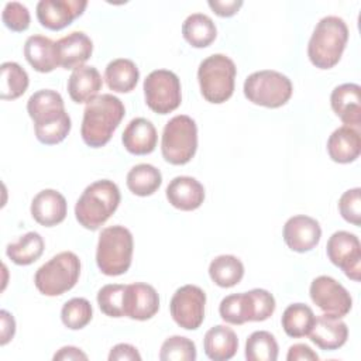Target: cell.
<instances>
[{"label": "cell", "mask_w": 361, "mask_h": 361, "mask_svg": "<svg viewBox=\"0 0 361 361\" xmlns=\"http://www.w3.org/2000/svg\"><path fill=\"white\" fill-rule=\"evenodd\" d=\"M286 360L288 361H317L319 355L309 345L298 343L289 347Z\"/></svg>", "instance_id": "obj_43"}, {"label": "cell", "mask_w": 361, "mask_h": 361, "mask_svg": "<svg viewBox=\"0 0 361 361\" xmlns=\"http://www.w3.org/2000/svg\"><path fill=\"white\" fill-rule=\"evenodd\" d=\"M283 241L295 252H307L313 250L322 237L319 221L306 214H296L286 220L283 226Z\"/></svg>", "instance_id": "obj_16"}, {"label": "cell", "mask_w": 361, "mask_h": 361, "mask_svg": "<svg viewBox=\"0 0 361 361\" xmlns=\"http://www.w3.org/2000/svg\"><path fill=\"white\" fill-rule=\"evenodd\" d=\"M27 111L34 123L35 137L41 144H59L71 131V117L65 110L62 96L56 90L41 89L32 93L27 102Z\"/></svg>", "instance_id": "obj_1"}, {"label": "cell", "mask_w": 361, "mask_h": 361, "mask_svg": "<svg viewBox=\"0 0 361 361\" xmlns=\"http://www.w3.org/2000/svg\"><path fill=\"white\" fill-rule=\"evenodd\" d=\"M103 80L100 72L94 66H79L72 71L68 79V93L75 103H89L97 97L102 90Z\"/></svg>", "instance_id": "obj_25"}, {"label": "cell", "mask_w": 361, "mask_h": 361, "mask_svg": "<svg viewBox=\"0 0 361 361\" xmlns=\"http://www.w3.org/2000/svg\"><path fill=\"white\" fill-rule=\"evenodd\" d=\"M182 35L192 47L206 48L216 39L217 28L209 16L193 13L183 21Z\"/></svg>", "instance_id": "obj_29"}, {"label": "cell", "mask_w": 361, "mask_h": 361, "mask_svg": "<svg viewBox=\"0 0 361 361\" xmlns=\"http://www.w3.org/2000/svg\"><path fill=\"white\" fill-rule=\"evenodd\" d=\"M93 317V309L87 299L72 298L61 309V320L65 327L71 330H80L86 327Z\"/></svg>", "instance_id": "obj_36"}, {"label": "cell", "mask_w": 361, "mask_h": 361, "mask_svg": "<svg viewBox=\"0 0 361 361\" xmlns=\"http://www.w3.org/2000/svg\"><path fill=\"white\" fill-rule=\"evenodd\" d=\"M1 20L8 30L16 32H23L30 27L31 17H30L28 8L23 3L8 1L3 8Z\"/></svg>", "instance_id": "obj_39"}, {"label": "cell", "mask_w": 361, "mask_h": 361, "mask_svg": "<svg viewBox=\"0 0 361 361\" xmlns=\"http://www.w3.org/2000/svg\"><path fill=\"white\" fill-rule=\"evenodd\" d=\"M341 217L354 226L361 224V189L353 188L345 190L338 199Z\"/></svg>", "instance_id": "obj_40"}, {"label": "cell", "mask_w": 361, "mask_h": 361, "mask_svg": "<svg viewBox=\"0 0 361 361\" xmlns=\"http://www.w3.org/2000/svg\"><path fill=\"white\" fill-rule=\"evenodd\" d=\"M312 302L326 314L344 317L353 307L350 292L334 278L320 275L314 278L309 288Z\"/></svg>", "instance_id": "obj_13"}, {"label": "cell", "mask_w": 361, "mask_h": 361, "mask_svg": "<svg viewBox=\"0 0 361 361\" xmlns=\"http://www.w3.org/2000/svg\"><path fill=\"white\" fill-rule=\"evenodd\" d=\"M276 303L267 289L255 288L248 292L231 293L221 299L220 317L228 324H244L247 322H264L275 312Z\"/></svg>", "instance_id": "obj_5"}, {"label": "cell", "mask_w": 361, "mask_h": 361, "mask_svg": "<svg viewBox=\"0 0 361 361\" xmlns=\"http://www.w3.org/2000/svg\"><path fill=\"white\" fill-rule=\"evenodd\" d=\"M207 4L219 17H231L240 10V7L243 6V1L241 0H228V1L209 0Z\"/></svg>", "instance_id": "obj_42"}, {"label": "cell", "mask_w": 361, "mask_h": 361, "mask_svg": "<svg viewBox=\"0 0 361 361\" xmlns=\"http://www.w3.org/2000/svg\"><path fill=\"white\" fill-rule=\"evenodd\" d=\"M206 293L196 285L178 288L171 299L169 310L173 322L185 330H196L204 320Z\"/></svg>", "instance_id": "obj_12"}, {"label": "cell", "mask_w": 361, "mask_h": 361, "mask_svg": "<svg viewBox=\"0 0 361 361\" xmlns=\"http://www.w3.org/2000/svg\"><path fill=\"white\" fill-rule=\"evenodd\" d=\"M278 353V343L269 331H254L245 341V358L248 361H275Z\"/></svg>", "instance_id": "obj_35"}, {"label": "cell", "mask_w": 361, "mask_h": 361, "mask_svg": "<svg viewBox=\"0 0 361 361\" xmlns=\"http://www.w3.org/2000/svg\"><path fill=\"white\" fill-rule=\"evenodd\" d=\"M59 66L63 69H76L92 56L93 42L82 31H73L56 41Z\"/></svg>", "instance_id": "obj_22"}, {"label": "cell", "mask_w": 361, "mask_h": 361, "mask_svg": "<svg viewBox=\"0 0 361 361\" xmlns=\"http://www.w3.org/2000/svg\"><path fill=\"white\" fill-rule=\"evenodd\" d=\"M326 252L331 264L338 267L347 278L358 282L361 274V243L350 231L338 230L330 235Z\"/></svg>", "instance_id": "obj_14"}, {"label": "cell", "mask_w": 361, "mask_h": 361, "mask_svg": "<svg viewBox=\"0 0 361 361\" xmlns=\"http://www.w3.org/2000/svg\"><path fill=\"white\" fill-rule=\"evenodd\" d=\"M121 200L118 186L110 179H100L85 188L75 204L78 223L87 230H97L117 210Z\"/></svg>", "instance_id": "obj_3"}, {"label": "cell", "mask_w": 361, "mask_h": 361, "mask_svg": "<svg viewBox=\"0 0 361 361\" xmlns=\"http://www.w3.org/2000/svg\"><path fill=\"white\" fill-rule=\"evenodd\" d=\"M144 97L147 106L158 113L168 114L182 102L180 80L172 71L157 69L144 79Z\"/></svg>", "instance_id": "obj_11"}, {"label": "cell", "mask_w": 361, "mask_h": 361, "mask_svg": "<svg viewBox=\"0 0 361 361\" xmlns=\"http://www.w3.org/2000/svg\"><path fill=\"white\" fill-rule=\"evenodd\" d=\"M71 361V360H87V354L73 345H65L54 354V361Z\"/></svg>", "instance_id": "obj_45"}, {"label": "cell", "mask_w": 361, "mask_h": 361, "mask_svg": "<svg viewBox=\"0 0 361 361\" xmlns=\"http://www.w3.org/2000/svg\"><path fill=\"white\" fill-rule=\"evenodd\" d=\"M79 275V257L72 251H62L37 269L34 285L45 296H59L76 285Z\"/></svg>", "instance_id": "obj_8"}, {"label": "cell", "mask_w": 361, "mask_h": 361, "mask_svg": "<svg viewBox=\"0 0 361 361\" xmlns=\"http://www.w3.org/2000/svg\"><path fill=\"white\" fill-rule=\"evenodd\" d=\"M348 41V27L338 16H326L314 27L307 44V56L319 69L338 63Z\"/></svg>", "instance_id": "obj_4"}, {"label": "cell", "mask_w": 361, "mask_h": 361, "mask_svg": "<svg viewBox=\"0 0 361 361\" xmlns=\"http://www.w3.org/2000/svg\"><path fill=\"white\" fill-rule=\"evenodd\" d=\"M159 310V296L152 285L134 282L126 285L124 316L133 320H148Z\"/></svg>", "instance_id": "obj_17"}, {"label": "cell", "mask_w": 361, "mask_h": 361, "mask_svg": "<svg viewBox=\"0 0 361 361\" xmlns=\"http://www.w3.org/2000/svg\"><path fill=\"white\" fill-rule=\"evenodd\" d=\"M126 180L131 193L145 197L151 196L159 189L162 183V175L159 169L151 164H138L128 171Z\"/></svg>", "instance_id": "obj_31"}, {"label": "cell", "mask_w": 361, "mask_h": 361, "mask_svg": "<svg viewBox=\"0 0 361 361\" xmlns=\"http://www.w3.org/2000/svg\"><path fill=\"white\" fill-rule=\"evenodd\" d=\"M109 361H141V355L134 345L120 343L110 350Z\"/></svg>", "instance_id": "obj_41"}, {"label": "cell", "mask_w": 361, "mask_h": 361, "mask_svg": "<svg viewBox=\"0 0 361 361\" xmlns=\"http://www.w3.org/2000/svg\"><path fill=\"white\" fill-rule=\"evenodd\" d=\"M24 56L27 62L41 73L52 72L59 66L56 42L44 35H31L24 44Z\"/></svg>", "instance_id": "obj_26"}, {"label": "cell", "mask_w": 361, "mask_h": 361, "mask_svg": "<svg viewBox=\"0 0 361 361\" xmlns=\"http://www.w3.org/2000/svg\"><path fill=\"white\" fill-rule=\"evenodd\" d=\"M44 248L45 243L41 234L37 231H30L21 235L18 241L8 244L6 254L16 265H30L42 255Z\"/></svg>", "instance_id": "obj_33"}, {"label": "cell", "mask_w": 361, "mask_h": 361, "mask_svg": "<svg viewBox=\"0 0 361 361\" xmlns=\"http://www.w3.org/2000/svg\"><path fill=\"white\" fill-rule=\"evenodd\" d=\"M168 202L179 210L192 212L204 200L203 185L192 176H175L165 190Z\"/></svg>", "instance_id": "obj_21"}, {"label": "cell", "mask_w": 361, "mask_h": 361, "mask_svg": "<svg viewBox=\"0 0 361 361\" xmlns=\"http://www.w3.org/2000/svg\"><path fill=\"white\" fill-rule=\"evenodd\" d=\"M0 322H1V329H0V344L6 345L10 340H13L14 333H16V320L11 313L7 310H0Z\"/></svg>", "instance_id": "obj_44"}, {"label": "cell", "mask_w": 361, "mask_h": 361, "mask_svg": "<svg viewBox=\"0 0 361 361\" xmlns=\"http://www.w3.org/2000/svg\"><path fill=\"white\" fill-rule=\"evenodd\" d=\"M157 141L158 134L154 124L144 117L133 118L121 135L124 148L134 155L151 154L157 147Z\"/></svg>", "instance_id": "obj_23"}, {"label": "cell", "mask_w": 361, "mask_h": 361, "mask_svg": "<svg viewBox=\"0 0 361 361\" xmlns=\"http://www.w3.org/2000/svg\"><path fill=\"white\" fill-rule=\"evenodd\" d=\"M30 210L32 219L38 224L44 227H54L65 220L68 204L61 192L55 189H44L34 196Z\"/></svg>", "instance_id": "obj_18"}, {"label": "cell", "mask_w": 361, "mask_h": 361, "mask_svg": "<svg viewBox=\"0 0 361 361\" xmlns=\"http://www.w3.org/2000/svg\"><path fill=\"white\" fill-rule=\"evenodd\" d=\"M124 292L126 285L107 283L97 292V305L109 317L124 316Z\"/></svg>", "instance_id": "obj_38"}, {"label": "cell", "mask_w": 361, "mask_h": 361, "mask_svg": "<svg viewBox=\"0 0 361 361\" xmlns=\"http://www.w3.org/2000/svg\"><path fill=\"white\" fill-rule=\"evenodd\" d=\"M86 6V0H41L37 4V18L42 27L59 31L80 17Z\"/></svg>", "instance_id": "obj_15"}, {"label": "cell", "mask_w": 361, "mask_h": 361, "mask_svg": "<svg viewBox=\"0 0 361 361\" xmlns=\"http://www.w3.org/2000/svg\"><path fill=\"white\" fill-rule=\"evenodd\" d=\"M243 90L251 103L268 109H278L289 102L293 86L286 75L278 71L264 69L248 75Z\"/></svg>", "instance_id": "obj_10"}, {"label": "cell", "mask_w": 361, "mask_h": 361, "mask_svg": "<svg viewBox=\"0 0 361 361\" xmlns=\"http://www.w3.org/2000/svg\"><path fill=\"white\" fill-rule=\"evenodd\" d=\"M104 79L110 90L117 93H128L137 86L140 71L131 59L117 58L107 63Z\"/></svg>", "instance_id": "obj_28"}, {"label": "cell", "mask_w": 361, "mask_h": 361, "mask_svg": "<svg viewBox=\"0 0 361 361\" xmlns=\"http://www.w3.org/2000/svg\"><path fill=\"white\" fill-rule=\"evenodd\" d=\"M209 276L220 288H233L243 279L244 265L235 255L223 254L212 259Z\"/></svg>", "instance_id": "obj_30"}, {"label": "cell", "mask_w": 361, "mask_h": 361, "mask_svg": "<svg viewBox=\"0 0 361 361\" xmlns=\"http://www.w3.org/2000/svg\"><path fill=\"white\" fill-rule=\"evenodd\" d=\"M196 357L195 343L183 336L168 337L159 350L161 361H195Z\"/></svg>", "instance_id": "obj_37"}, {"label": "cell", "mask_w": 361, "mask_h": 361, "mask_svg": "<svg viewBox=\"0 0 361 361\" xmlns=\"http://www.w3.org/2000/svg\"><path fill=\"white\" fill-rule=\"evenodd\" d=\"M330 104L344 126H361V87L357 83H343L333 89Z\"/></svg>", "instance_id": "obj_19"}, {"label": "cell", "mask_w": 361, "mask_h": 361, "mask_svg": "<svg viewBox=\"0 0 361 361\" xmlns=\"http://www.w3.org/2000/svg\"><path fill=\"white\" fill-rule=\"evenodd\" d=\"M314 320H316V316L312 307H309L305 303H292L283 310L281 324L283 331L289 337L299 338L310 333L314 324Z\"/></svg>", "instance_id": "obj_32"}, {"label": "cell", "mask_w": 361, "mask_h": 361, "mask_svg": "<svg viewBox=\"0 0 361 361\" xmlns=\"http://www.w3.org/2000/svg\"><path fill=\"white\" fill-rule=\"evenodd\" d=\"M203 350L207 358L213 361H227L238 350V338L233 329L224 324L210 327L203 338Z\"/></svg>", "instance_id": "obj_27"}, {"label": "cell", "mask_w": 361, "mask_h": 361, "mask_svg": "<svg viewBox=\"0 0 361 361\" xmlns=\"http://www.w3.org/2000/svg\"><path fill=\"white\" fill-rule=\"evenodd\" d=\"M0 97L3 100H14L23 96L30 85L28 73L17 62H3Z\"/></svg>", "instance_id": "obj_34"}, {"label": "cell", "mask_w": 361, "mask_h": 361, "mask_svg": "<svg viewBox=\"0 0 361 361\" xmlns=\"http://www.w3.org/2000/svg\"><path fill=\"white\" fill-rule=\"evenodd\" d=\"M307 336L310 337V341L320 350L334 351L345 344L348 338V327L341 320V317L324 313L316 317L314 324Z\"/></svg>", "instance_id": "obj_20"}, {"label": "cell", "mask_w": 361, "mask_h": 361, "mask_svg": "<svg viewBox=\"0 0 361 361\" xmlns=\"http://www.w3.org/2000/svg\"><path fill=\"white\" fill-rule=\"evenodd\" d=\"M361 152V135L358 128L341 126L327 140V154L337 164L354 162Z\"/></svg>", "instance_id": "obj_24"}, {"label": "cell", "mask_w": 361, "mask_h": 361, "mask_svg": "<svg viewBox=\"0 0 361 361\" xmlns=\"http://www.w3.org/2000/svg\"><path fill=\"white\" fill-rule=\"evenodd\" d=\"M237 68L224 54H213L204 58L197 69V80L202 96L214 104L227 102L234 92Z\"/></svg>", "instance_id": "obj_7"}, {"label": "cell", "mask_w": 361, "mask_h": 361, "mask_svg": "<svg viewBox=\"0 0 361 361\" xmlns=\"http://www.w3.org/2000/svg\"><path fill=\"white\" fill-rule=\"evenodd\" d=\"M197 149V126L196 121L186 116L172 117L164 127L161 140V152L166 162L172 165H185Z\"/></svg>", "instance_id": "obj_9"}, {"label": "cell", "mask_w": 361, "mask_h": 361, "mask_svg": "<svg viewBox=\"0 0 361 361\" xmlns=\"http://www.w3.org/2000/svg\"><path fill=\"white\" fill-rule=\"evenodd\" d=\"M133 234L124 226H110L102 230L96 248V264L102 274L118 276L128 271L133 259Z\"/></svg>", "instance_id": "obj_6"}, {"label": "cell", "mask_w": 361, "mask_h": 361, "mask_svg": "<svg viewBox=\"0 0 361 361\" xmlns=\"http://www.w3.org/2000/svg\"><path fill=\"white\" fill-rule=\"evenodd\" d=\"M126 114L123 102L110 93L100 94L89 102L83 110L80 135L90 148L106 145Z\"/></svg>", "instance_id": "obj_2"}]
</instances>
